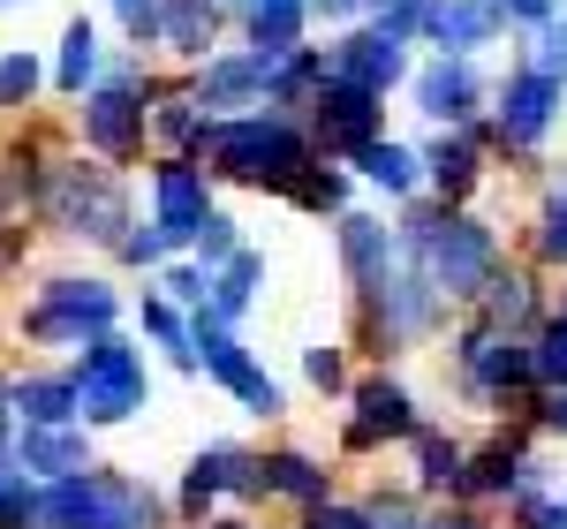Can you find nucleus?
<instances>
[{
	"label": "nucleus",
	"instance_id": "32",
	"mask_svg": "<svg viewBox=\"0 0 567 529\" xmlns=\"http://www.w3.org/2000/svg\"><path fill=\"white\" fill-rule=\"evenodd\" d=\"M258 295H265V250L243 242V250L213 272V303H205V310H213L219 325H243V318L258 310Z\"/></svg>",
	"mask_w": 567,
	"mask_h": 529
},
{
	"label": "nucleus",
	"instance_id": "36",
	"mask_svg": "<svg viewBox=\"0 0 567 529\" xmlns=\"http://www.w3.org/2000/svg\"><path fill=\"white\" fill-rule=\"evenodd\" d=\"M529 363H537V394L567 386V295L545 310V325L529 333Z\"/></svg>",
	"mask_w": 567,
	"mask_h": 529
},
{
	"label": "nucleus",
	"instance_id": "18",
	"mask_svg": "<svg viewBox=\"0 0 567 529\" xmlns=\"http://www.w3.org/2000/svg\"><path fill=\"white\" fill-rule=\"evenodd\" d=\"M272 69L280 61H265V53H250V45H219L213 61H197L189 69V91H197V106L205 114H258L265 91H272Z\"/></svg>",
	"mask_w": 567,
	"mask_h": 529
},
{
	"label": "nucleus",
	"instance_id": "8",
	"mask_svg": "<svg viewBox=\"0 0 567 529\" xmlns=\"http://www.w3.org/2000/svg\"><path fill=\"white\" fill-rule=\"evenodd\" d=\"M23 341H39V349H84L99 333H114L122 325V288L106 280V272H53L39 295L23 303Z\"/></svg>",
	"mask_w": 567,
	"mask_h": 529
},
{
	"label": "nucleus",
	"instance_id": "5",
	"mask_svg": "<svg viewBox=\"0 0 567 529\" xmlns=\"http://www.w3.org/2000/svg\"><path fill=\"white\" fill-rule=\"evenodd\" d=\"M152 98H159V76L144 69V53H122L106 61V76L84 91L76 106V129H84V152L106 159V167H136L144 144H152Z\"/></svg>",
	"mask_w": 567,
	"mask_h": 529
},
{
	"label": "nucleus",
	"instance_id": "52",
	"mask_svg": "<svg viewBox=\"0 0 567 529\" xmlns=\"http://www.w3.org/2000/svg\"><path fill=\"white\" fill-rule=\"evenodd\" d=\"M219 8H227V15H235V23H243V15H250V8H265V0H219Z\"/></svg>",
	"mask_w": 567,
	"mask_h": 529
},
{
	"label": "nucleus",
	"instance_id": "44",
	"mask_svg": "<svg viewBox=\"0 0 567 529\" xmlns=\"http://www.w3.org/2000/svg\"><path fill=\"white\" fill-rule=\"evenodd\" d=\"M507 515H515V529H567V491H523Z\"/></svg>",
	"mask_w": 567,
	"mask_h": 529
},
{
	"label": "nucleus",
	"instance_id": "38",
	"mask_svg": "<svg viewBox=\"0 0 567 529\" xmlns=\"http://www.w3.org/2000/svg\"><path fill=\"white\" fill-rule=\"evenodd\" d=\"M152 288H159L167 303H182V310H205V303H213V272H205L197 258H167L159 272H152Z\"/></svg>",
	"mask_w": 567,
	"mask_h": 529
},
{
	"label": "nucleus",
	"instance_id": "21",
	"mask_svg": "<svg viewBox=\"0 0 567 529\" xmlns=\"http://www.w3.org/2000/svg\"><path fill=\"white\" fill-rule=\"evenodd\" d=\"M545 288H537V264H499V272H492V288H484L477 303H470V318H477V325H492V333H537V325H545Z\"/></svg>",
	"mask_w": 567,
	"mask_h": 529
},
{
	"label": "nucleus",
	"instance_id": "20",
	"mask_svg": "<svg viewBox=\"0 0 567 529\" xmlns=\"http://www.w3.org/2000/svg\"><path fill=\"white\" fill-rule=\"evenodd\" d=\"M8 454H16V469L31 477V485H61V477H84L91 461V432L84 424H16V439H8Z\"/></svg>",
	"mask_w": 567,
	"mask_h": 529
},
{
	"label": "nucleus",
	"instance_id": "30",
	"mask_svg": "<svg viewBox=\"0 0 567 529\" xmlns=\"http://www.w3.org/2000/svg\"><path fill=\"white\" fill-rule=\"evenodd\" d=\"M409 461H416V477H409V485L424 491V499H446V491H454V477H462V461H470V446L454 439L446 424H432V416H424V424H416V439H409Z\"/></svg>",
	"mask_w": 567,
	"mask_h": 529
},
{
	"label": "nucleus",
	"instance_id": "43",
	"mask_svg": "<svg viewBox=\"0 0 567 529\" xmlns=\"http://www.w3.org/2000/svg\"><path fill=\"white\" fill-rule=\"evenodd\" d=\"M114 8V23H122V39H130V53H144V45H159V0H106Z\"/></svg>",
	"mask_w": 567,
	"mask_h": 529
},
{
	"label": "nucleus",
	"instance_id": "48",
	"mask_svg": "<svg viewBox=\"0 0 567 529\" xmlns=\"http://www.w3.org/2000/svg\"><path fill=\"white\" fill-rule=\"evenodd\" d=\"M523 424H529V432H545V439H567V386H553V394H529Z\"/></svg>",
	"mask_w": 567,
	"mask_h": 529
},
{
	"label": "nucleus",
	"instance_id": "3",
	"mask_svg": "<svg viewBox=\"0 0 567 529\" xmlns=\"http://www.w3.org/2000/svg\"><path fill=\"white\" fill-rule=\"evenodd\" d=\"M39 220L53 235H69V242H91V250H114L122 235H130L136 205H130V181L122 167H106V159H53L45 167V197H39Z\"/></svg>",
	"mask_w": 567,
	"mask_h": 529
},
{
	"label": "nucleus",
	"instance_id": "41",
	"mask_svg": "<svg viewBox=\"0 0 567 529\" xmlns=\"http://www.w3.org/2000/svg\"><path fill=\"white\" fill-rule=\"evenodd\" d=\"M167 258H175V242L152 227V212H144V220H130V235L114 242V264H130V272H144V280H152V272H159Z\"/></svg>",
	"mask_w": 567,
	"mask_h": 529
},
{
	"label": "nucleus",
	"instance_id": "46",
	"mask_svg": "<svg viewBox=\"0 0 567 529\" xmlns=\"http://www.w3.org/2000/svg\"><path fill=\"white\" fill-rule=\"evenodd\" d=\"M296 529H371V522H363V499H341V491H333V499L303 507V522H296Z\"/></svg>",
	"mask_w": 567,
	"mask_h": 529
},
{
	"label": "nucleus",
	"instance_id": "27",
	"mask_svg": "<svg viewBox=\"0 0 567 529\" xmlns=\"http://www.w3.org/2000/svg\"><path fill=\"white\" fill-rule=\"evenodd\" d=\"M349 167L371 181V189H386L393 205H409V197L424 189V152H416V144H393V136H371Z\"/></svg>",
	"mask_w": 567,
	"mask_h": 529
},
{
	"label": "nucleus",
	"instance_id": "51",
	"mask_svg": "<svg viewBox=\"0 0 567 529\" xmlns=\"http://www.w3.org/2000/svg\"><path fill=\"white\" fill-rule=\"evenodd\" d=\"M205 529H265V522H250V515H213Z\"/></svg>",
	"mask_w": 567,
	"mask_h": 529
},
{
	"label": "nucleus",
	"instance_id": "49",
	"mask_svg": "<svg viewBox=\"0 0 567 529\" xmlns=\"http://www.w3.org/2000/svg\"><path fill=\"white\" fill-rule=\"evenodd\" d=\"M523 61H537V69H553V76H567V8L537 31V53H523Z\"/></svg>",
	"mask_w": 567,
	"mask_h": 529
},
{
	"label": "nucleus",
	"instance_id": "26",
	"mask_svg": "<svg viewBox=\"0 0 567 529\" xmlns=\"http://www.w3.org/2000/svg\"><path fill=\"white\" fill-rule=\"evenodd\" d=\"M16 424H84L69 363L61 371H16Z\"/></svg>",
	"mask_w": 567,
	"mask_h": 529
},
{
	"label": "nucleus",
	"instance_id": "40",
	"mask_svg": "<svg viewBox=\"0 0 567 529\" xmlns=\"http://www.w3.org/2000/svg\"><path fill=\"white\" fill-rule=\"evenodd\" d=\"M363 522H371V529H424V491H416V485L363 491Z\"/></svg>",
	"mask_w": 567,
	"mask_h": 529
},
{
	"label": "nucleus",
	"instance_id": "35",
	"mask_svg": "<svg viewBox=\"0 0 567 529\" xmlns=\"http://www.w3.org/2000/svg\"><path fill=\"white\" fill-rule=\"evenodd\" d=\"M280 205H296L310 220H341V212H349V167H341V159H318L303 181H288Z\"/></svg>",
	"mask_w": 567,
	"mask_h": 529
},
{
	"label": "nucleus",
	"instance_id": "50",
	"mask_svg": "<svg viewBox=\"0 0 567 529\" xmlns=\"http://www.w3.org/2000/svg\"><path fill=\"white\" fill-rule=\"evenodd\" d=\"M424 529H492V522H484V507H454V499H439V507H424Z\"/></svg>",
	"mask_w": 567,
	"mask_h": 529
},
{
	"label": "nucleus",
	"instance_id": "2",
	"mask_svg": "<svg viewBox=\"0 0 567 529\" xmlns=\"http://www.w3.org/2000/svg\"><path fill=\"white\" fill-rule=\"evenodd\" d=\"M349 303H355V341L379 355V363H386V355L424 349V341H439V325H446V310H454L432 288V272L409 258V250H401L371 288H355Z\"/></svg>",
	"mask_w": 567,
	"mask_h": 529
},
{
	"label": "nucleus",
	"instance_id": "1",
	"mask_svg": "<svg viewBox=\"0 0 567 529\" xmlns=\"http://www.w3.org/2000/svg\"><path fill=\"white\" fill-rule=\"evenodd\" d=\"M189 159H197L213 181L288 197V181H303L326 152H318L310 122H288V114L258 106V114H219V122H205V136H197V152H189Z\"/></svg>",
	"mask_w": 567,
	"mask_h": 529
},
{
	"label": "nucleus",
	"instance_id": "34",
	"mask_svg": "<svg viewBox=\"0 0 567 529\" xmlns=\"http://www.w3.org/2000/svg\"><path fill=\"white\" fill-rule=\"evenodd\" d=\"M529 258L537 272H567V167L545 181V197L529 212Z\"/></svg>",
	"mask_w": 567,
	"mask_h": 529
},
{
	"label": "nucleus",
	"instance_id": "25",
	"mask_svg": "<svg viewBox=\"0 0 567 529\" xmlns=\"http://www.w3.org/2000/svg\"><path fill=\"white\" fill-rule=\"evenodd\" d=\"M219 23H227L219 0H159V45L175 61H189V69L219 53Z\"/></svg>",
	"mask_w": 567,
	"mask_h": 529
},
{
	"label": "nucleus",
	"instance_id": "13",
	"mask_svg": "<svg viewBox=\"0 0 567 529\" xmlns=\"http://www.w3.org/2000/svg\"><path fill=\"white\" fill-rule=\"evenodd\" d=\"M341 408H349V416H341V454H386V446H409V439H416V424H424L416 394L393 378L386 363L363 371Z\"/></svg>",
	"mask_w": 567,
	"mask_h": 529
},
{
	"label": "nucleus",
	"instance_id": "39",
	"mask_svg": "<svg viewBox=\"0 0 567 529\" xmlns=\"http://www.w3.org/2000/svg\"><path fill=\"white\" fill-rule=\"evenodd\" d=\"M303 386L310 394H326V401H349V349H333V341H310L303 349Z\"/></svg>",
	"mask_w": 567,
	"mask_h": 529
},
{
	"label": "nucleus",
	"instance_id": "31",
	"mask_svg": "<svg viewBox=\"0 0 567 529\" xmlns=\"http://www.w3.org/2000/svg\"><path fill=\"white\" fill-rule=\"evenodd\" d=\"M136 325H144V341L175 363L182 378H197V349H189V310L182 303H167L152 280H144V295H136Z\"/></svg>",
	"mask_w": 567,
	"mask_h": 529
},
{
	"label": "nucleus",
	"instance_id": "37",
	"mask_svg": "<svg viewBox=\"0 0 567 529\" xmlns=\"http://www.w3.org/2000/svg\"><path fill=\"white\" fill-rule=\"evenodd\" d=\"M39 91H45V61L39 53H23V45L0 53V114H23Z\"/></svg>",
	"mask_w": 567,
	"mask_h": 529
},
{
	"label": "nucleus",
	"instance_id": "33",
	"mask_svg": "<svg viewBox=\"0 0 567 529\" xmlns=\"http://www.w3.org/2000/svg\"><path fill=\"white\" fill-rule=\"evenodd\" d=\"M205 122H213V114L197 106L189 84H159V98H152V144H159V152H197Z\"/></svg>",
	"mask_w": 567,
	"mask_h": 529
},
{
	"label": "nucleus",
	"instance_id": "7",
	"mask_svg": "<svg viewBox=\"0 0 567 529\" xmlns=\"http://www.w3.org/2000/svg\"><path fill=\"white\" fill-rule=\"evenodd\" d=\"M69 378H76V401H84V432H106V424H130L152 408V363L130 333H99L69 355Z\"/></svg>",
	"mask_w": 567,
	"mask_h": 529
},
{
	"label": "nucleus",
	"instance_id": "6",
	"mask_svg": "<svg viewBox=\"0 0 567 529\" xmlns=\"http://www.w3.org/2000/svg\"><path fill=\"white\" fill-rule=\"evenodd\" d=\"M446 363H454V394L470 408H492V416H523L537 394V363H529L523 333H492L477 318H462L446 341Z\"/></svg>",
	"mask_w": 567,
	"mask_h": 529
},
{
	"label": "nucleus",
	"instance_id": "10",
	"mask_svg": "<svg viewBox=\"0 0 567 529\" xmlns=\"http://www.w3.org/2000/svg\"><path fill=\"white\" fill-rule=\"evenodd\" d=\"M189 349H197V371L213 378L219 394H235V408L250 416H288V386L265 371V355L243 341V325H219L213 310H189Z\"/></svg>",
	"mask_w": 567,
	"mask_h": 529
},
{
	"label": "nucleus",
	"instance_id": "24",
	"mask_svg": "<svg viewBox=\"0 0 567 529\" xmlns=\"http://www.w3.org/2000/svg\"><path fill=\"white\" fill-rule=\"evenodd\" d=\"M333 250H341V280H349V295H355V288H371V280L401 258V235H393V220L349 205V212L333 220Z\"/></svg>",
	"mask_w": 567,
	"mask_h": 529
},
{
	"label": "nucleus",
	"instance_id": "16",
	"mask_svg": "<svg viewBox=\"0 0 567 529\" xmlns=\"http://www.w3.org/2000/svg\"><path fill=\"white\" fill-rule=\"evenodd\" d=\"M310 136H318V152H326V159H341V167H349L371 136H386V98H379V91H363V84L326 76V91L310 98Z\"/></svg>",
	"mask_w": 567,
	"mask_h": 529
},
{
	"label": "nucleus",
	"instance_id": "29",
	"mask_svg": "<svg viewBox=\"0 0 567 529\" xmlns=\"http://www.w3.org/2000/svg\"><path fill=\"white\" fill-rule=\"evenodd\" d=\"M243 45L265 61H288L296 45H310V0H265L243 15Z\"/></svg>",
	"mask_w": 567,
	"mask_h": 529
},
{
	"label": "nucleus",
	"instance_id": "14",
	"mask_svg": "<svg viewBox=\"0 0 567 529\" xmlns=\"http://www.w3.org/2000/svg\"><path fill=\"white\" fill-rule=\"evenodd\" d=\"M409 98H416V114L432 122V129H470L492 114V84H484V69L470 53H432L416 76H409Z\"/></svg>",
	"mask_w": 567,
	"mask_h": 529
},
{
	"label": "nucleus",
	"instance_id": "47",
	"mask_svg": "<svg viewBox=\"0 0 567 529\" xmlns=\"http://www.w3.org/2000/svg\"><path fill=\"white\" fill-rule=\"evenodd\" d=\"M560 8H567V0H499V23H507V31H523V39H537Z\"/></svg>",
	"mask_w": 567,
	"mask_h": 529
},
{
	"label": "nucleus",
	"instance_id": "11",
	"mask_svg": "<svg viewBox=\"0 0 567 529\" xmlns=\"http://www.w3.org/2000/svg\"><path fill=\"white\" fill-rule=\"evenodd\" d=\"M416 264L432 272V288L454 310H470L484 288H492V272L507 264V242H499V227H492V220H477V212L462 205V212H446V227L424 242V258H416Z\"/></svg>",
	"mask_w": 567,
	"mask_h": 529
},
{
	"label": "nucleus",
	"instance_id": "9",
	"mask_svg": "<svg viewBox=\"0 0 567 529\" xmlns=\"http://www.w3.org/2000/svg\"><path fill=\"white\" fill-rule=\"evenodd\" d=\"M560 114H567V76L537 69V61H515L492 84V152L499 159H537L545 136L560 129Z\"/></svg>",
	"mask_w": 567,
	"mask_h": 529
},
{
	"label": "nucleus",
	"instance_id": "45",
	"mask_svg": "<svg viewBox=\"0 0 567 529\" xmlns=\"http://www.w3.org/2000/svg\"><path fill=\"white\" fill-rule=\"evenodd\" d=\"M424 8H432V0H386V8H379V15H371V23H379V31H386V39L416 45V39H424Z\"/></svg>",
	"mask_w": 567,
	"mask_h": 529
},
{
	"label": "nucleus",
	"instance_id": "19",
	"mask_svg": "<svg viewBox=\"0 0 567 529\" xmlns=\"http://www.w3.org/2000/svg\"><path fill=\"white\" fill-rule=\"evenodd\" d=\"M326 76H341V84H363V91H401L416 69H409V45L386 39L379 23H355V31H341V39L326 45Z\"/></svg>",
	"mask_w": 567,
	"mask_h": 529
},
{
	"label": "nucleus",
	"instance_id": "28",
	"mask_svg": "<svg viewBox=\"0 0 567 529\" xmlns=\"http://www.w3.org/2000/svg\"><path fill=\"white\" fill-rule=\"evenodd\" d=\"M99 76H106V45H99V23H91V15H76V23L61 31V53H53L45 84L61 91V98H84Z\"/></svg>",
	"mask_w": 567,
	"mask_h": 529
},
{
	"label": "nucleus",
	"instance_id": "17",
	"mask_svg": "<svg viewBox=\"0 0 567 529\" xmlns=\"http://www.w3.org/2000/svg\"><path fill=\"white\" fill-rule=\"evenodd\" d=\"M416 152H424V189L462 212V205L477 197V181L492 175V159H499V152H492V114L470 122V129H432Z\"/></svg>",
	"mask_w": 567,
	"mask_h": 529
},
{
	"label": "nucleus",
	"instance_id": "42",
	"mask_svg": "<svg viewBox=\"0 0 567 529\" xmlns=\"http://www.w3.org/2000/svg\"><path fill=\"white\" fill-rule=\"evenodd\" d=\"M235 250H243V227H235V212H205V227H197V250H189V258L205 264V272H219V264L235 258Z\"/></svg>",
	"mask_w": 567,
	"mask_h": 529
},
{
	"label": "nucleus",
	"instance_id": "12",
	"mask_svg": "<svg viewBox=\"0 0 567 529\" xmlns=\"http://www.w3.org/2000/svg\"><path fill=\"white\" fill-rule=\"evenodd\" d=\"M219 499L258 507V446L213 439V446H197V454H189L182 491H175V522H182V529H205V522L219 515Z\"/></svg>",
	"mask_w": 567,
	"mask_h": 529
},
{
	"label": "nucleus",
	"instance_id": "15",
	"mask_svg": "<svg viewBox=\"0 0 567 529\" xmlns=\"http://www.w3.org/2000/svg\"><path fill=\"white\" fill-rule=\"evenodd\" d=\"M144 181H152V227L175 242V258H189V250H197V227L213 212V175H205L189 152H159Z\"/></svg>",
	"mask_w": 567,
	"mask_h": 529
},
{
	"label": "nucleus",
	"instance_id": "23",
	"mask_svg": "<svg viewBox=\"0 0 567 529\" xmlns=\"http://www.w3.org/2000/svg\"><path fill=\"white\" fill-rule=\"evenodd\" d=\"M499 0H432L424 8V39L416 45H432V53H470L477 61L484 45H499Z\"/></svg>",
	"mask_w": 567,
	"mask_h": 529
},
{
	"label": "nucleus",
	"instance_id": "22",
	"mask_svg": "<svg viewBox=\"0 0 567 529\" xmlns=\"http://www.w3.org/2000/svg\"><path fill=\"white\" fill-rule=\"evenodd\" d=\"M258 499H280L303 515L318 499H333V469L303 446H258Z\"/></svg>",
	"mask_w": 567,
	"mask_h": 529
},
{
	"label": "nucleus",
	"instance_id": "4",
	"mask_svg": "<svg viewBox=\"0 0 567 529\" xmlns=\"http://www.w3.org/2000/svg\"><path fill=\"white\" fill-rule=\"evenodd\" d=\"M167 499L130 477V469H106L91 461L84 477H61V485H39V529H167Z\"/></svg>",
	"mask_w": 567,
	"mask_h": 529
}]
</instances>
